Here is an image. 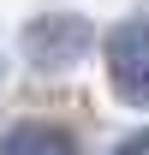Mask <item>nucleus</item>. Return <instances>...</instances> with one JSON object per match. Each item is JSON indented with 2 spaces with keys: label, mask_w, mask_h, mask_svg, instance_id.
Here are the masks:
<instances>
[{
  "label": "nucleus",
  "mask_w": 149,
  "mask_h": 155,
  "mask_svg": "<svg viewBox=\"0 0 149 155\" xmlns=\"http://www.w3.org/2000/svg\"><path fill=\"white\" fill-rule=\"evenodd\" d=\"M108 78L119 90V101L149 107V12L119 18L108 30Z\"/></svg>",
  "instance_id": "obj_2"
},
{
  "label": "nucleus",
  "mask_w": 149,
  "mask_h": 155,
  "mask_svg": "<svg viewBox=\"0 0 149 155\" xmlns=\"http://www.w3.org/2000/svg\"><path fill=\"white\" fill-rule=\"evenodd\" d=\"M113 155H149V131H137V137H125Z\"/></svg>",
  "instance_id": "obj_4"
},
{
  "label": "nucleus",
  "mask_w": 149,
  "mask_h": 155,
  "mask_svg": "<svg viewBox=\"0 0 149 155\" xmlns=\"http://www.w3.org/2000/svg\"><path fill=\"white\" fill-rule=\"evenodd\" d=\"M0 155H78V137L54 119H24L0 137Z\"/></svg>",
  "instance_id": "obj_3"
},
{
  "label": "nucleus",
  "mask_w": 149,
  "mask_h": 155,
  "mask_svg": "<svg viewBox=\"0 0 149 155\" xmlns=\"http://www.w3.org/2000/svg\"><path fill=\"white\" fill-rule=\"evenodd\" d=\"M90 36L95 30H90L84 12H36V18L24 24V60L36 72H66L72 60H84Z\"/></svg>",
  "instance_id": "obj_1"
}]
</instances>
